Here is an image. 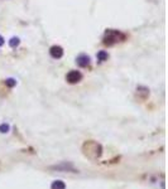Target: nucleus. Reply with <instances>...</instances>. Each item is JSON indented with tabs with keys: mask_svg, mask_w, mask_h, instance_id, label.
<instances>
[{
	"mask_svg": "<svg viewBox=\"0 0 168 189\" xmlns=\"http://www.w3.org/2000/svg\"><path fill=\"white\" fill-rule=\"evenodd\" d=\"M82 154L90 160H97L102 155V146L94 140L85 141L82 145Z\"/></svg>",
	"mask_w": 168,
	"mask_h": 189,
	"instance_id": "nucleus-1",
	"label": "nucleus"
},
{
	"mask_svg": "<svg viewBox=\"0 0 168 189\" xmlns=\"http://www.w3.org/2000/svg\"><path fill=\"white\" fill-rule=\"evenodd\" d=\"M125 38V35L123 33H120L119 30H113V29H109L105 32V35H104V44L106 45H113L118 42L123 40Z\"/></svg>",
	"mask_w": 168,
	"mask_h": 189,
	"instance_id": "nucleus-2",
	"label": "nucleus"
},
{
	"mask_svg": "<svg viewBox=\"0 0 168 189\" xmlns=\"http://www.w3.org/2000/svg\"><path fill=\"white\" fill-rule=\"evenodd\" d=\"M49 169L54 170V172H59V173H77L78 172V170L73 167V164L70 162H63L61 164L53 165V167H51Z\"/></svg>",
	"mask_w": 168,
	"mask_h": 189,
	"instance_id": "nucleus-3",
	"label": "nucleus"
},
{
	"mask_svg": "<svg viewBox=\"0 0 168 189\" xmlns=\"http://www.w3.org/2000/svg\"><path fill=\"white\" fill-rule=\"evenodd\" d=\"M81 79H82V73L80 71H71V72H68L66 76V81L71 84L80 82Z\"/></svg>",
	"mask_w": 168,
	"mask_h": 189,
	"instance_id": "nucleus-4",
	"label": "nucleus"
},
{
	"mask_svg": "<svg viewBox=\"0 0 168 189\" xmlns=\"http://www.w3.org/2000/svg\"><path fill=\"white\" fill-rule=\"evenodd\" d=\"M49 54L52 56L53 58H56V59L61 58V57L63 56V49H62V47H59V45H53V47H51Z\"/></svg>",
	"mask_w": 168,
	"mask_h": 189,
	"instance_id": "nucleus-5",
	"label": "nucleus"
},
{
	"mask_svg": "<svg viewBox=\"0 0 168 189\" xmlns=\"http://www.w3.org/2000/svg\"><path fill=\"white\" fill-rule=\"evenodd\" d=\"M76 63L80 66V67H87L90 64V57L87 54H80L76 58Z\"/></svg>",
	"mask_w": 168,
	"mask_h": 189,
	"instance_id": "nucleus-6",
	"label": "nucleus"
},
{
	"mask_svg": "<svg viewBox=\"0 0 168 189\" xmlns=\"http://www.w3.org/2000/svg\"><path fill=\"white\" fill-rule=\"evenodd\" d=\"M137 94H138V97L140 98V100H146V98L149 96V89L147 87H144V86H139L137 88Z\"/></svg>",
	"mask_w": 168,
	"mask_h": 189,
	"instance_id": "nucleus-7",
	"label": "nucleus"
},
{
	"mask_svg": "<svg viewBox=\"0 0 168 189\" xmlns=\"http://www.w3.org/2000/svg\"><path fill=\"white\" fill-rule=\"evenodd\" d=\"M51 189H66V184L62 180H54L51 184Z\"/></svg>",
	"mask_w": 168,
	"mask_h": 189,
	"instance_id": "nucleus-8",
	"label": "nucleus"
},
{
	"mask_svg": "<svg viewBox=\"0 0 168 189\" xmlns=\"http://www.w3.org/2000/svg\"><path fill=\"white\" fill-rule=\"evenodd\" d=\"M97 61H100V62H104V61H108L109 58V54H108V52H105V50H100L99 53H97Z\"/></svg>",
	"mask_w": 168,
	"mask_h": 189,
	"instance_id": "nucleus-9",
	"label": "nucleus"
},
{
	"mask_svg": "<svg viewBox=\"0 0 168 189\" xmlns=\"http://www.w3.org/2000/svg\"><path fill=\"white\" fill-rule=\"evenodd\" d=\"M20 43V39L18 37H13L10 40H9V45L12 47V48H15V47H18Z\"/></svg>",
	"mask_w": 168,
	"mask_h": 189,
	"instance_id": "nucleus-10",
	"label": "nucleus"
},
{
	"mask_svg": "<svg viewBox=\"0 0 168 189\" xmlns=\"http://www.w3.org/2000/svg\"><path fill=\"white\" fill-rule=\"evenodd\" d=\"M9 130H10V126H9L8 124H1L0 125V132L7 134V132H9Z\"/></svg>",
	"mask_w": 168,
	"mask_h": 189,
	"instance_id": "nucleus-11",
	"label": "nucleus"
},
{
	"mask_svg": "<svg viewBox=\"0 0 168 189\" xmlns=\"http://www.w3.org/2000/svg\"><path fill=\"white\" fill-rule=\"evenodd\" d=\"M5 84H7L8 87H14L17 84V81L14 78H7L5 79Z\"/></svg>",
	"mask_w": 168,
	"mask_h": 189,
	"instance_id": "nucleus-12",
	"label": "nucleus"
},
{
	"mask_svg": "<svg viewBox=\"0 0 168 189\" xmlns=\"http://www.w3.org/2000/svg\"><path fill=\"white\" fill-rule=\"evenodd\" d=\"M4 43H5V40H4V38H3L1 35H0V47H1Z\"/></svg>",
	"mask_w": 168,
	"mask_h": 189,
	"instance_id": "nucleus-13",
	"label": "nucleus"
}]
</instances>
